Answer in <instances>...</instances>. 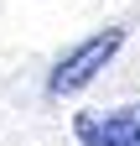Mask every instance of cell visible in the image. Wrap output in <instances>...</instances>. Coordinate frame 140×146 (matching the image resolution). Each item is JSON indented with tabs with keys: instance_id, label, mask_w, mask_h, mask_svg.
I'll use <instances>...</instances> for the list:
<instances>
[{
	"instance_id": "6da1fadb",
	"label": "cell",
	"mask_w": 140,
	"mask_h": 146,
	"mask_svg": "<svg viewBox=\"0 0 140 146\" xmlns=\"http://www.w3.org/2000/svg\"><path fill=\"white\" fill-rule=\"evenodd\" d=\"M119 47H125V26H104V31H94L88 42H78L57 68L47 73V94H52V99H62V94L88 89L99 73L114 63V52H119Z\"/></svg>"
},
{
	"instance_id": "7a4b0ae2",
	"label": "cell",
	"mask_w": 140,
	"mask_h": 146,
	"mask_svg": "<svg viewBox=\"0 0 140 146\" xmlns=\"http://www.w3.org/2000/svg\"><path fill=\"white\" fill-rule=\"evenodd\" d=\"M73 136H78V146H140V104L78 110Z\"/></svg>"
}]
</instances>
